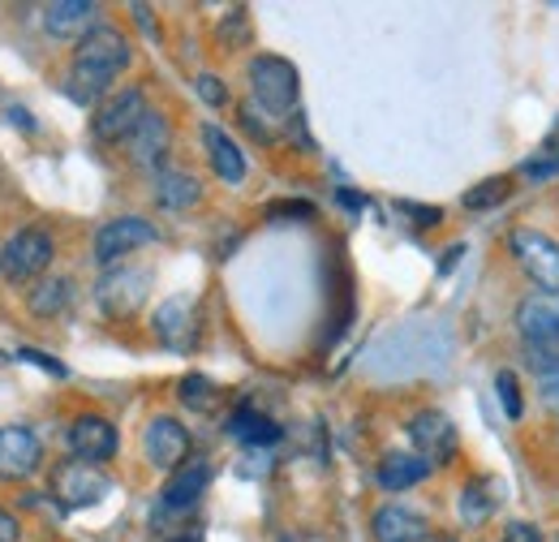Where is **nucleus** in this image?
<instances>
[{
  "instance_id": "obj_1",
  "label": "nucleus",
  "mask_w": 559,
  "mask_h": 542,
  "mask_svg": "<svg viewBox=\"0 0 559 542\" xmlns=\"http://www.w3.org/2000/svg\"><path fill=\"white\" fill-rule=\"evenodd\" d=\"M130 61H134L130 39H126L121 31H112V26H95V31L78 44V52H73V69H70V78H66L70 99L82 104V108L104 104V99H108V86L117 82V73L130 69Z\"/></svg>"
},
{
  "instance_id": "obj_2",
  "label": "nucleus",
  "mask_w": 559,
  "mask_h": 542,
  "mask_svg": "<svg viewBox=\"0 0 559 542\" xmlns=\"http://www.w3.org/2000/svg\"><path fill=\"white\" fill-rule=\"evenodd\" d=\"M516 332L530 366L543 379L559 375V293H530L516 306Z\"/></svg>"
},
{
  "instance_id": "obj_3",
  "label": "nucleus",
  "mask_w": 559,
  "mask_h": 542,
  "mask_svg": "<svg viewBox=\"0 0 559 542\" xmlns=\"http://www.w3.org/2000/svg\"><path fill=\"white\" fill-rule=\"evenodd\" d=\"M508 255L516 259V268L525 271V280L538 293H559V241L551 233L516 224L508 233Z\"/></svg>"
},
{
  "instance_id": "obj_4",
  "label": "nucleus",
  "mask_w": 559,
  "mask_h": 542,
  "mask_svg": "<svg viewBox=\"0 0 559 542\" xmlns=\"http://www.w3.org/2000/svg\"><path fill=\"white\" fill-rule=\"evenodd\" d=\"M250 95H254V104H259L263 113L284 117V113H293V108H297L301 73H297L293 61L263 52V57H254V61H250Z\"/></svg>"
},
{
  "instance_id": "obj_5",
  "label": "nucleus",
  "mask_w": 559,
  "mask_h": 542,
  "mask_svg": "<svg viewBox=\"0 0 559 542\" xmlns=\"http://www.w3.org/2000/svg\"><path fill=\"white\" fill-rule=\"evenodd\" d=\"M52 255H57V246L44 228H17L0 250V271L9 280H35L52 268Z\"/></svg>"
},
{
  "instance_id": "obj_6",
  "label": "nucleus",
  "mask_w": 559,
  "mask_h": 542,
  "mask_svg": "<svg viewBox=\"0 0 559 542\" xmlns=\"http://www.w3.org/2000/svg\"><path fill=\"white\" fill-rule=\"evenodd\" d=\"M409 444L430 470H439L456 457V426L443 409H418L409 417Z\"/></svg>"
},
{
  "instance_id": "obj_7",
  "label": "nucleus",
  "mask_w": 559,
  "mask_h": 542,
  "mask_svg": "<svg viewBox=\"0 0 559 542\" xmlns=\"http://www.w3.org/2000/svg\"><path fill=\"white\" fill-rule=\"evenodd\" d=\"M146 113H151V108H146V95H142L139 86H126V91L108 95V99L95 108L91 130H95L99 142H130V134L139 130Z\"/></svg>"
},
{
  "instance_id": "obj_8",
  "label": "nucleus",
  "mask_w": 559,
  "mask_h": 542,
  "mask_svg": "<svg viewBox=\"0 0 559 542\" xmlns=\"http://www.w3.org/2000/svg\"><path fill=\"white\" fill-rule=\"evenodd\" d=\"M155 237H159L155 224H146L142 215H117V220L99 224V233H95V263H99V268H112V263H121L126 255L151 246Z\"/></svg>"
},
{
  "instance_id": "obj_9",
  "label": "nucleus",
  "mask_w": 559,
  "mask_h": 542,
  "mask_svg": "<svg viewBox=\"0 0 559 542\" xmlns=\"http://www.w3.org/2000/svg\"><path fill=\"white\" fill-rule=\"evenodd\" d=\"M142 452H146V461L155 466V470H181L186 466V457H190V431L177 422V417H168V413H159V417H151L146 422V431H142Z\"/></svg>"
},
{
  "instance_id": "obj_10",
  "label": "nucleus",
  "mask_w": 559,
  "mask_h": 542,
  "mask_svg": "<svg viewBox=\"0 0 559 542\" xmlns=\"http://www.w3.org/2000/svg\"><path fill=\"white\" fill-rule=\"evenodd\" d=\"M44 466V444L31 426H0V478L22 482L35 478Z\"/></svg>"
},
{
  "instance_id": "obj_11",
  "label": "nucleus",
  "mask_w": 559,
  "mask_h": 542,
  "mask_svg": "<svg viewBox=\"0 0 559 542\" xmlns=\"http://www.w3.org/2000/svg\"><path fill=\"white\" fill-rule=\"evenodd\" d=\"M52 486H57V499H66L70 508H91V504H99V499L112 491V482H108V474H104L99 466L78 461V457L57 470Z\"/></svg>"
},
{
  "instance_id": "obj_12",
  "label": "nucleus",
  "mask_w": 559,
  "mask_h": 542,
  "mask_svg": "<svg viewBox=\"0 0 559 542\" xmlns=\"http://www.w3.org/2000/svg\"><path fill=\"white\" fill-rule=\"evenodd\" d=\"M146 288H151V275H146V271L117 268V271H108V275L99 280L95 297H99L104 315H112V319H130L134 310H142Z\"/></svg>"
},
{
  "instance_id": "obj_13",
  "label": "nucleus",
  "mask_w": 559,
  "mask_h": 542,
  "mask_svg": "<svg viewBox=\"0 0 559 542\" xmlns=\"http://www.w3.org/2000/svg\"><path fill=\"white\" fill-rule=\"evenodd\" d=\"M117 444H121V435H117V426H112L108 417H99V413H82V417H73L70 448L78 461L99 466V461L117 457Z\"/></svg>"
},
{
  "instance_id": "obj_14",
  "label": "nucleus",
  "mask_w": 559,
  "mask_h": 542,
  "mask_svg": "<svg viewBox=\"0 0 559 542\" xmlns=\"http://www.w3.org/2000/svg\"><path fill=\"white\" fill-rule=\"evenodd\" d=\"M374 539L379 542H430L435 539V526L421 517L418 508H405V504H383L370 521Z\"/></svg>"
},
{
  "instance_id": "obj_15",
  "label": "nucleus",
  "mask_w": 559,
  "mask_h": 542,
  "mask_svg": "<svg viewBox=\"0 0 559 542\" xmlns=\"http://www.w3.org/2000/svg\"><path fill=\"white\" fill-rule=\"evenodd\" d=\"M95 4L91 0H57V4H48L44 9V31L52 35V39H86L91 31H95Z\"/></svg>"
},
{
  "instance_id": "obj_16",
  "label": "nucleus",
  "mask_w": 559,
  "mask_h": 542,
  "mask_svg": "<svg viewBox=\"0 0 559 542\" xmlns=\"http://www.w3.org/2000/svg\"><path fill=\"white\" fill-rule=\"evenodd\" d=\"M211 482V466L207 461H186L177 474L164 482V508L168 512H190L199 499H203V491H207Z\"/></svg>"
},
{
  "instance_id": "obj_17",
  "label": "nucleus",
  "mask_w": 559,
  "mask_h": 542,
  "mask_svg": "<svg viewBox=\"0 0 559 542\" xmlns=\"http://www.w3.org/2000/svg\"><path fill=\"white\" fill-rule=\"evenodd\" d=\"M168 121L159 117V113H146L142 117V126L130 134V160L139 164V168H159L164 164V155H168Z\"/></svg>"
},
{
  "instance_id": "obj_18",
  "label": "nucleus",
  "mask_w": 559,
  "mask_h": 542,
  "mask_svg": "<svg viewBox=\"0 0 559 542\" xmlns=\"http://www.w3.org/2000/svg\"><path fill=\"white\" fill-rule=\"evenodd\" d=\"M199 199H203V186H199L194 173H186V168H159L155 173V203L159 207L186 211V207H194Z\"/></svg>"
},
{
  "instance_id": "obj_19",
  "label": "nucleus",
  "mask_w": 559,
  "mask_h": 542,
  "mask_svg": "<svg viewBox=\"0 0 559 542\" xmlns=\"http://www.w3.org/2000/svg\"><path fill=\"white\" fill-rule=\"evenodd\" d=\"M203 142H207L211 168H215V177H219V181H228V186L246 181V155L237 151V142H233V138L224 134L219 126H203Z\"/></svg>"
},
{
  "instance_id": "obj_20",
  "label": "nucleus",
  "mask_w": 559,
  "mask_h": 542,
  "mask_svg": "<svg viewBox=\"0 0 559 542\" xmlns=\"http://www.w3.org/2000/svg\"><path fill=\"white\" fill-rule=\"evenodd\" d=\"M421 478H430V466L421 461L418 452H388L379 461V486L383 491H409V486H418Z\"/></svg>"
},
{
  "instance_id": "obj_21",
  "label": "nucleus",
  "mask_w": 559,
  "mask_h": 542,
  "mask_svg": "<svg viewBox=\"0 0 559 542\" xmlns=\"http://www.w3.org/2000/svg\"><path fill=\"white\" fill-rule=\"evenodd\" d=\"M495 508H499V482L474 478V482L461 491V521H465L469 530L487 526L490 517H495Z\"/></svg>"
},
{
  "instance_id": "obj_22",
  "label": "nucleus",
  "mask_w": 559,
  "mask_h": 542,
  "mask_svg": "<svg viewBox=\"0 0 559 542\" xmlns=\"http://www.w3.org/2000/svg\"><path fill=\"white\" fill-rule=\"evenodd\" d=\"M190 297H168L159 310H155V337L164 340L168 349H186V340H190Z\"/></svg>"
},
{
  "instance_id": "obj_23",
  "label": "nucleus",
  "mask_w": 559,
  "mask_h": 542,
  "mask_svg": "<svg viewBox=\"0 0 559 542\" xmlns=\"http://www.w3.org/2000/svg\"><path fill=\"white\" fill-rule=\"evenodd\" d=\"M228 435L254 448V444H276V439H280V426L272 422V417L254 413V409H237V413L228 417Z\"/></svg>"
},
{
  "instance_id": "obj_24",
  "label": "nucleus",
  "mask_w": 559,
  "mask_h": 542,
  "mask_svg": "<svg viewBox=\"0 0 559 542\" xmlns=\"http://www.w3.org/2000/svg\"><path fill=\"white\" fill-rule=\"evenodd\" d=\"M73 302V284L66 275H48L35 293H31V315H39V319H52V315H61L66 306Z\"/></svg>"
},
{
  "instance_id": "obj_25",
  "label": "nucleus",
  "mask_w": 559,
  "mask_h": 542,
  "mask_svg": "<svg viewBox=\"0 0 559 542\" xmlns=\"http://www.w3.org/2000/svg\"><path fill=\"white\" fill-rule=\"evenodd\" d=\"M508 195H512V177H487L465 195V211H490V207L508 203Z\"/></svg>"
},
{
  "instance_id": "obj_26",
  "label": "nucleus",
  "mask_w": 559,
  "mask_h": 542,
  "mask_svg": "<svg viewBox=\"0 0 559 542\" xmlns=\"http://www.w3.org/2000/svg\"><path fill=\"white\" fill-rule=\"evenodd\" d=\"M181 401L190 409H199V413H211L215 401H219V392H215V384H211L207 375H186L181 379Z\"/></svg>"
},
{
  "instance_id": "obj_27",
  "label": "nucleus",
  "mask_w": 559,
  "mask_h": 542,
  "mask_svg": "<svg viewBox=\"0 0 559 542\" xmlns=\"http://www.w3.org/2000/svg\"><path fill=\"white\" fill-rule=\"evenodd\" d=\"M495 392H499V405H503V413H508L512 422L525 413V405H521V384H516L512 370H499V375H495Z\"/></svg>"
},
{
  "instance_id": "obj_28",
  "label": "nucleus",
  "mask_w": 559,
  "mask_h": 542,
  "mask_svg": "<svg viewBox=\"0 0 559 542\" xmlns=\"http://www.w3.org/2000/svg\"><path fill=\"white\" fill-rule=\"evenodd\" d=\"M194 86H199V99L211 104V108H224V104H228V86H224L215 73H199Z\"/></svg>"
},
{
  "instance_id": "obj_29",
  "label": "nucleus",
  "mask_w": 559,
  "mask_h": 542,
  "mask_svg": "<svg viewBox=\"0 0 559 542\" xmlns=\"http://www.w3.org/2000/svg\"><path fill=\"white\" fill-rule=\"evenodd\" d=\"M499 542H547V539H543V530L534 521H508Z\"/></svg>"
},
{
  "instance_id": "obj_30",
  "label": "nucleus",
  "mask_w": 559,
  "mask_h": 542,
  "mask_svg": "<svg viewBox=\"0 0 559 542\" xmlns=\"http://www.w3.org/2000/svg\"><path fill=\"white\" fill-rule=\"evenodd\" d=\"M17 357H22V362H31V366H39V370H48V375H57V379H66V362H57L52 353H39V349H22Z\"/></svg>"
},
{
  "instance_id": "obj_31",
  "label": "nucleus",
  "mask_w": 559,
  "mask_h": 542,
  "mask_svg": "<svg viewBox=\"0 0 559 542\" xmlns=\"http://www.w3.org/2000/svg\"><path fill=\"white\" fill-rule=\"evenodd\" d=\"M272 220H314V207L310 203H272L267 207Z\"/></svg>"
},
{
  "instance_id": "obj_32",
  "label": "nucleus",
  "mask_w": 559,
  "mask_h": 542,
  "mask_svg": "<svg viewBox=\"0 0 559 542\" xmlns=\"http://www.w3.org/2000/svg\"><path fill=\"white\" fill-rule=\"evenodd\" d=\"M396 207H401L405 215H414V220H418V228H430V224H439V220H443V211H439V207H418V203H396Z\"/></svg>"
},
{
  "instance_id": "obj_33",
  "label": "nucleus",
  "mask_w": 559,
  "mask_h": 542,
  "mask_svg": "<svg viewBox=\"0 0 559 542\" xmlns=\"http://www.w3.org/2000/svg\"><path fill=\"white\" fill-rule=\"evenodd\" d=\"M538 397H543V405H547V409H559V375H551V379H538Z\"/></svg>"
},
{
  "instance_id": "obj_34",
  "label": "nucleus",
  "mask_w": 559,
  "mask_h": 542,
  "mask_svg": "<svg viewBox=\"0 0 559 542\" xmlns=\"http://www.w3.org/2000/svg\"><path fill=\"white\" fill-rule=\"evenodd\" d=\"M17 539H22V526H17V517L0 508V542H17Z\"/></svg>"
},
{
  "instance_id": "obj_35",
  "label": "nucleus",
  "mask_w": 559,
  "mask_h": 542,
  "mask_svg": "<svg viewBox=\"0 0 559 542\" xmlns=\"http://www.w3.org/2000/svg\"><path fill=\"white\" fill-rule=\"evenodd\" d=\"M538 160H547V164H559V121H556V130L547 134V142H543V151H538Z\"/></svg>"
},
{
  "instance_id": "obj_36",
  "label": "nucleus",
  "mask_w": 559,
  "mask_h": 542,
  "mask_svg": "<svg viewBox=\"0 0 559 542\" xmlns=\"http://www.w3.org/2000/svg\"><path fill=\"white\" fill-rule=\"evenodd\" d=\"M9 121H17V126H22V130H35V121H31V117H26V113H22V108H9Z\"/></svg>"
},
{
  "instance_id": "obj_37",
  "label": "nucleus",
  "mask_w": 559,
  "mask_h": 542,
  "mask_svg": "<svg viewBox=\"0 0 559 542\" xmlns=\"http://www.w3.org/2000/svg\"><path fill=\"white\" fill-rule=\"evenodd\" d=\"M341 199H345V207H361V195H349V190H341Z\"/></svg>"
},
{
  "instance_id": "obj_38",
  "label": "nucleus",
  "mask_w": 559,
  "mask_h": 542,
  "mask_svg": "<svg viewBox=\"0 0 559 542\" xmlns=\"http://www.w3.org/2000/svg\"><path fill=\"white\" fill-rule=\"evenodd\" d=\"M168 542H199L194 534H181V539H168Z\"/></svg>"
},
{
  "instance_id": "obj_39",
  "label": "nucleus",
  "mask_w": 559,
  "mask_h": 542,
  "mask_svg": "<svg viewBox=\"0 0 559 542\" xmlns=\"http://www.w3.org/2000/svg\"><path fill=\"white\" fill-rule=\"evenodd\" d=\"M4 362H9V353H4V349H0V366H4Z\"/></svg>"
},
{
  "instance_id": "obj_40",
  "label": "nucleus",
  "mask_w": 559,
  "mask_h": 542,
  "mask_svg": "<svg viewBox=\"0 0 559 542\" xmlns=\"http://www.w3.org/2000/svg\"><path fill=\"white\" fill-rule=\"evenodd\" d=\"M556 542H559V534H556Z\"/></svg>"
}]
</instances>
